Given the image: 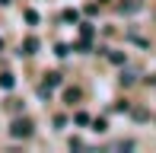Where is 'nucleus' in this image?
<instances>
[{"mask_svg":"<svg viewBox=\"0 0 156 153\" xmlns=\"http://www.w3.org/2000/svg\"><path fill=\"white\" fill-rule=\"evenodd\" d=\"M83 99V89L80 86H67L64 89V102H67V105H73V102H80Z\"/></svg>","mask_w":156,"mask_h":153,"instance_id":"3","label":"nucleus"},{"mask_svg":"<svg viewBox=\"0 0 156 153\" xmlns=\"http://www.w3.org/2000/svg\"><path fill=\"white\" fill-rule=\"evenodd\" d=\"M6 109H10V112H23V102H16V99H10V102H6Z\"/></svg>","mask_w":156,"mask_h":153,"instance_id":"16","label":"nucleus"},{"mask_svg":"<svg viewBox=\"0 0 156 153\" xmlns=\"http://www.w3.org/2000/svg\"><path fill=\"white\" fill-rule=\"evenodd\" d=\"M99 3H108V0H99Z\"/></svg>","mask_w":156,"mask_h":153,"instance_id":"20","label":"nucleus"},{"mask_svg":"<svg viewBox=\"0 0 156 153\" xmlns=\"http://www.w3.org/2000/svg\"><path fill=\"white\" fill-rule=\"evenodd\" d=\"M131 83H137V73H134V70H124L121 73V86H131Z\"/></svg>","mask_w":156,"mask_h":153,"instance_id":"9","label":"nucleus"},{"mask_svg":"<svg viewBox=\"0 0 156 153\" xmlns=\"http://www.w3.org/2000/svg\"><path fill=\"white\" fill-rule=\"evenodd\" d=\"M93 131L105 134V131H108V121H105V118H96V121H93Z\"/></svg>","mask_w":156,"mask_h":153,"instance_id":"11","label":"nucleus"},{"mask_svg":"<svg viewBox=\"0 0 156 153\" xmlns=\"http://www.w3.org/2000/svg\"><path fill=\"white\" fill-rule=\"evenodd\" d=\"M0 48H3V38H0Z\"/></svg>","mask_w":156,"mask_h":153,"instance_id":"21","label":"nucleus"},{"mask_svg":"<svg viewBox=\"0 0 156 153\" xmlns=\"http://www.w3.org/2000/svg\"><path fill=\"white\" fill-rule=\"evenodd\" d=\"M54 54H58V58H67L70 48H67V45H58V48H54Z\"/></svg>","mask_w":156,"mask_h":153,"instance_id":"18","label":"nucleus"},{"mask_svg":"<svg viewBox=\"0 0 156 153\" xmlns=\"http://www.w3.org/2000/svg\"><path fill=\"white\" fill-rule=\"evenodd\" d=\"M134 121H147V118H150V112H147V109H134Z\"/></svg>","mask_w":156,"mask_h":153,"instance_id":"13","label":"nucleus"},{"mask_svg":"<svg viewBox=\"0 0 156 153\" xmlns=\"http://www.w3.org/2000/svg\"><path fill=\"white\" fill-rule=\"evenodd\" d=\"M108 61H112V64H118V67H124V64H127V54H124V51H108Z\"/></svg>","mask_w":156,"mask_h":153,"instance_id":"5","label":"nucleus"},{"mask_svg":"<svg viewBox=\"0 0 156 153\" xmlns=\"http://www.w3.org/2000/svg\"><path fill=\"white\" fill-rule=\"evenodd\" d=\"M35 51H38V38L29 35V38L23 41V54H35Z\"/></svg>","mask_w":156,"mask_h":153,"instance_id":"4","label":"nucleus"},{"mask_svg":"<svg viewBox=\"0 0 156 153\" xmlns=\"http://www.w3.org/2000/svg\"><path fill=\"white\" fill-rule=\"evenodd\" d=\"M35 134V124L29 121V118H16V121L10 124V137H16V141H26V137Z\"/></svg>","mask_w":156,"mask_h":153,"instance_id":"1","label":"nucleus"},{"mask_svg":"<svg viewBox=\"0 0 156 153\" xmlns=\"http://www.w3.org/2000/svg\"><path fill=\"white\" fill-rule=\"evenodd\" d=\"M45 86H48V89L61 86V73H54V70H51V73H45Z\"/></svg>","mask_w":156,"mask_h":153,"instance_id":"7","label":"nucleus"},{"mask_svg":"<svg viewBox=\"0 0 156 153\" xmlns=\"http://www.w3.org/2000/svg\"><path fill=\"white\" fill-rule=\"evenodd\" d=\"M16 86V76L13 73H0V89H13Z\"/></svg>","mask_w":156,"mask_h":153,"instance_id":"6","label":"nucleus"},{"mask_svg":"<svg viewBox=\"0 0 156 153\" xmlns=\"http://www.w3.org/2000/svg\"><path fill=\"white\" fill-rule=\"evenodd\" d=\"M93 35H96V26L83 23V26H80V38H93Z\"/></svg>","mask_w":156,"mask_h":153,"instance_id":"8","label":"nucleus"},{"mask_svg":"<svg viewBox=\"0 0 156 153\" xmlns=\"http://www.w3.org/2000/svg\"><path fill=\"white\" fill-rule=\"evenodd\" d=\"M147 83H153V86H156V73H150V76H147Z\"/></svg>","mask_w":156,"mask_h":153,"instance_id":"19","label":"nucleus"},{"mask_svg":"<svg viewBox=\"0 0 156 153\" xmlns=\"http://www.w3.org/2000/svg\"><path fill=\"white\" fill-rule=\"evenodd\" d=\"M73 121H76V124H89V121H93V118H89L86 112H76V115H73Z\"/></svg>","mask_w":156,"mask_h":153,"instance_id":"14","label":"nucleus"},{"mask_svg":"<svg viewBox=\"0 0 156 153\" xmlns=\"http://www.w3.org/2000/svg\"><path fill=\"white\" fill-rule=\"evenodd\" d=\"M64 23H76V19H80V13H76V10H64Z\"/></svg>","mask_w":156,"mask_h":153,"instance_id":"12","label":"nucleus"},{"mask_svg":"<svg viewBox=\"0 0 156 153\" xmlns=\"http://www.w3.org/2000/svg\"><path fill=\"white\" fill-rule=\"evenodd\" d=\"M26 23L35 26V23H38V13H35V10H26Z\"/></svg>","mask_w":156,"mask_h":153,"instance_id":"17","label":"nucleus"},{"mask_svg":"<svg viewBox=\"0 0 156 153\" xmlns=\"http://www.w3.org/2000/svg\"><path fill=\"white\" fill-rule=\"evenodd\" d=\"M115 147H118V150H134V147H137V141H118Z\"/></svg>","mask_w":156,"mask_h":153,"instance_id":"15","label":"nucleus"},{"mask_svg":"<svg viewBox=\"0 0 156 153\" xmlns=\"http://www.w3.org/2000/svg\"><path fill=\"white\" fill-rule=\"evenodd\" d=\"M73 48H76V51H93V38H80Z\"/></svg>","mask_w":156,"mask_h":153,"instance_id":"10","label":"nucleus"},{"mask_svg":"<svg viewBox=\"0 0 156 153\" xmlns=\"http://www.w3.org/2000/svg\"><path fill=\"white\" fill-rule=\"evenodd\" d=\"M115 10L121 13V16H134V13H140V10H144V0H121Z\"/></svg>","mask_w":156,"mask_h":153,"instance_id":"2","label":"nucleus"}]
</instances>
